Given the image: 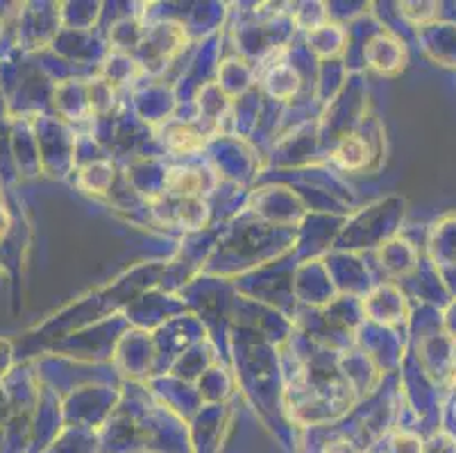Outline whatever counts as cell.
<instances>
[{
    "instance_id": "obj_1",
    "label": "cell",
    "mask_w": 456,
    "mask_h": 453,
    "mask_svg": "<svg viewBox=\"0 0 456 453\" xmlns=\"http://www.w3.org/2000/svg\"><path fill=\"white\" fill-rule=\"evenodd\" d=\"M166 141L177 152H191V150H198L202 145V136L196 130H191L189 125H184V127L182 125L180 127H173L168 132V136H166Z\"/></svg>"
},
{
    "instance_id": "obj_2",
    "label": "cell",
    "mask_w": 456,
    "mask_h": 453,
    "mask_svg": "<svg viewBox=\"0 0 456 453\" xmlns=\"http://www.w3.org/2000/svg\"><path fill=\"white\" fill-rule=\"evenodd\" d=\"M325 453H356V451L350 447V444L334 442V444H330V447L325 449Z\"/></svg>"
}]
</instances>
